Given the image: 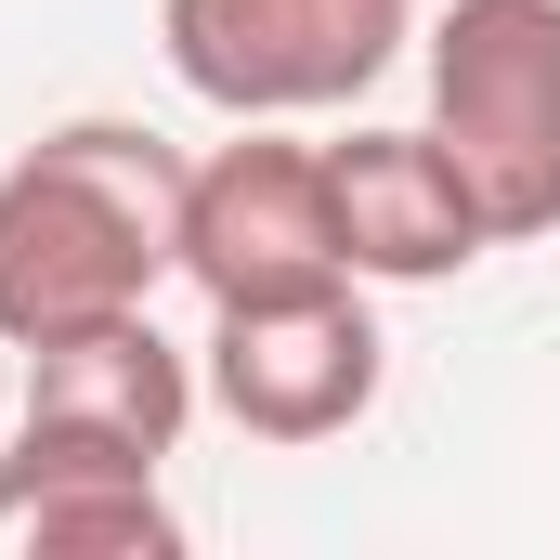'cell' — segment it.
Here are the masks:
<instances>
[{
	"label": "cell",
	"instance_id": "6da1fadb",
	"mask_svg": "<svg viewBox=\"0 0 560 560\" xmlns=\"http://www.w3.org/2000/svg\"><path fill=\"white\" fill-rule=\"evenodd\" d=\"M183 143L143 118H66L0 170V339H66L105 313H156L183 275Z\"/></svg>",
	"mask_w": 560,
	"mask_h": 560
},
{
	"label": "cell",
	"instance_id": "7a4b0ae2",
	"mask_svg": "<svg viewBox=\"0 0 560 560\" xmlns=\"http://www.w3.org/2000/svg\"><path fill=\"white\" fill-rule=\"evenodd\" d=\"M196 405H209L196 352H170L156 313L26 339V418H13V456H0V522L26 495H66V482H156V456L183 443Z\"/></svg>",
	"mask_w": 560,
	"mask_h": 560
},
{
	"label": "cell",
	"instance_id": "3957f363",
	"mask_svg": "<svg viewBox=\"0 0 560 560\" xmlns=\"http://www.w3.org/2000/svg\"><path fill=\"white\" fill-rule=\"evenodd\" d=\"M430 131L469 170L495 248L560 235V0H443V26H430Z\"/></svg>",
	"mask_w": 560,
	"mask_h": 560
},
{
	"label": "cell",
	"instance_id": "277c9868",
	"mask_svg": "<svg viewBox=\"0 0 560 560\" xmlns=\"http://www.w3.org/2000/svg\"><path fill=\"white\" fill-rule=\"evenodd\" d=\"M156 39L170 79L222 118H326L405 66L418 0H156Z\"/></svg>",
	"mask_w": 560,
	"mask_h": 560
},
{
	"label": "cell",
	"instance_id": "5b68a950",
	"mask_svg": "<svg viewBox=\"0 0 560 560\" xmlns=\"http://www.w3.org/2000/svg\"><path fill=\"white\" fill-rule=\"evenodd\" d=\"M378 378H392V339L365 313V275L222 300L209 313V352H196V392L248 430V443H339V430L378 405Z\"/></svg>",
	"mask_w": 560,
	"mask_h": 560
},
{
	"label": "cell",
	"instance_id": "8992f818",
	"mask_svg": "<svg viewBox=\"0 0 560 560\" xmlns=\"http://www.w3.org/2000/svg\"><path fill=\"white\" fill-rule=\"evenodd\" d=\"M326 275H352L326 143L235 118V143H209L183 170V287L222 313V300H275V287H326Z\"/></svg>",
	"mask_w": 560,
	"mask_h": 560
},
{
	"label": "cell",
	"instance_id": "52a82bcc",
	"mask_svg": "<svg viewBox=\"0 0 560 560\" xmlns=\"http://www.w3.org/2000/svg\"><path fill=\"white\" fill-rule=\"evenodd\" d=\"M326 183H339V248H352V275H365V287H443V275H469V261L495 248L469 170L443 156L430 118H418V131H352V143H326Z\"/></svg>",
	"mask_w": 560,
	"mask_h": 560
},
{
	"label": "cell",
	"instance_id": "ba28073f",
	"mask_svg": "<svg viewBox=\"0 0 560 560\" xmlns=\"http://www.w3.org/2000/svg\"><path fill=\"white\" fill-rule=\"evenodd\" d=\"M0 535H26V548H52V560H170L183 548V522H170L156 482H66V495H26Z\"/></svg>",
	"mask_w": 560,
	"mask_h": 560
}]
</instances>
